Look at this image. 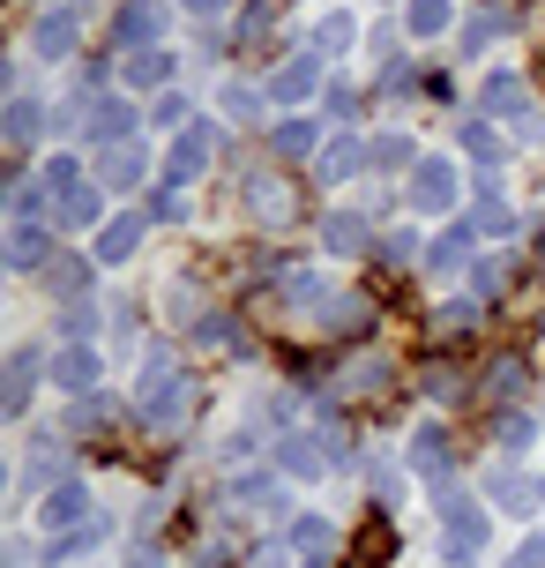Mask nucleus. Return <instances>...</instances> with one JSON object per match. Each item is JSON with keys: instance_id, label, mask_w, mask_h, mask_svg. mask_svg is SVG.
I'll list each match as a JSON object with an SVG mask.
<instances>
[{"instance_id": "7", "label": "nucleus", "mask_w": 545, "mask_h": 568, "mask_svg": "<svg viewBox=\"0 0 545 568\" xmlns=\"http://www.w3.org/2000/svg\"><path fill=\"white\" fill-rule=\"evenodd\" d=\"M441 509H449V554H456V561H471V554L486 546V509H471L456 486H441Z\"/></svg>"}, {"instance_id": "25", "label": "nucleus", "mask_w": 545, "mask_h": 568, "mask_svg": "<svg viewBox=\"0 0 545 568\" xmlns=\"http://www.w3.org/2000/svg\"><path fill=\"white\" fill-rule=\"evenodd\" d=\"M165 75H173V60L157 53V45H150V53H135V60H127V68H120V83H135V90H150V83H165Z\"/></svg>"}, {"instance_id": "2", "label": "nucleus", "mask_w": 545, "mask_h": 568, "mask_svg": "<svg viewBox=\"0 0 545 568\" xmlns=\"http://www.w3.org/2000/svg\"><path fill=\"white\" fill-rule=\"evenodd\" d=\"M239 202H247V217H255L261 232L299 225V187H291L285 172H247V180H239Z\"/></svg>"}, {"instance_id": "35", "label": "nucleus", "mask_w": 545, "mask_h": 568, "mask_svg": "<svg viewBox=\"0 0 545 568\" xmlns=\"http://www.w3.org/2000/svg\"><path fill=\"white\" fill-rule=\"evenodd\" d=\"M471 247H479L471 232H456V240H441V247H433V270H441V277H449V270H463V255H471Z\"/></svg>"}, {"instance_id": "38", "label": "nucleus", "mask_w": 545, "mask_h": 568, "mask_svg": "<svg viewBox=\"0 0 545 568\" xmlns=\"http://www.w3.org/2000/svg\"><path fill=\"white\" fill-rule=\"evenodd\" d=\"M486 389H493V397H516V389H523V359H501V367L486 374Z\"/></svg>"}, {"instance_id": "42", "label": "nucleus", "mask_w": 545, "mask_h": 568, "mask_svg": "<svg viewBox=\"0 0 545 568\" xmlns=\"http://www.w3.org/2000/svg\"><path fill=\"white\" fill-rule=\"evenodd\" d=\"M150 217H157V225H173V217H187V202H179V187H165V195L150 202Z\"/></svg>"}, {"instance_id": "44", "label": "nucleus", "mask_w": 545, "mask_h": 568, "mask_svg": "<svg viewBox=\"0 0 545 568\" xmlns=\"http://www.w3.org/2000/svg\"><path fill=\"white\" fill-rule=\"evenodd\" d=\"M373 158H381V165H403V158H411V142H403V135H381V142H373Z\"/></svg>"}, {"instance_id": "34", "label": "nucleus", "mask_w": 545, "mask_h": 568, "mask_svg": "<svg viewBox=\"0 0 545 568\" xmlns=\"http://www.w3.org/2000/svg\"><path fill=\"white\" fill-rule=\"evenodd\" d=\"M321 539H329V516H299V524H291V531H285V546H291V554H299V546L315 554Z\"/></svg>"}, {"instance_id": "32", "label": "nucleus", "mask_w": 545, "mask_h": 568, "mask_svg": "<svg viewBox=\"0 0 545 568\" xmlns=\"http://www.w3.org/2000/svg\"><path fill=\"white\" fill-rule=\"evenodd\" d=\"M493 501H508V509H531L538 494H531V479H516V471H493Z\"/></svg>"}, {"instance_id": "26", "label": "nucleus", "mask_w": 545, "mask_h": 568, "mask_svg": "<svg viewBox=\"0 0 545 568\" xmlns=\"http://www.w3.org/2000/svg\"><path fill=\"white\" fill-rule=\"evenodd\" d=\"M45 284H53L60 300H75V292H83V284H90V270H83V262H75V255H53V262H45Z\"/></svg>"}, {"instance_id": "4", "label": "nucleus", "mask_w": 545, "mask_h": 568, "mask_svg": "<svg viewBox=\"0 0 545 568\" xmlns=\"http://www.w3.org/2000/svg\"><path fill=\"white\" fill-rule=\"evenodd\" d=\"M456 202V165L449 158H419V172H411V210L419 217H441Z\"/></svg>"}, {"instance_id": "21", "label": "nucleus", "mask_w": 545, "mask_h": 568, "mask_svg": "<svg viewBox=\"0 0 545 568\" xmlns=\"http://www.w3.org/2000/svg\"><path fill=\"white\" fill-rule=\"evenodd\" d=\"M479 105H486V113H501V120H516L523 113V75H486Z\"/></svg>"}, {"instance_id": "6", "label": "nucleus", "mask_w": 545, "mask_h": 568, "mask_svg": "<svg viewBox=\"0 0 545 568\" xmlns=\"http://www.w3.org/2000/svg\"><path fill=\"white\" fill-rule=\"evenodd\" d=\"M329 456H337V434H329V442H321V434H285V442H277V471H291V479H321Z\"/></svg>"}, {"instance_id": "48", "label": "nucleus", "mask_w": 545, "mask_h": 568, "mask_svg": "<svg viewBox=\"0 0 545 568\" xmlns=\"http://www.w3.org/2000/svg\"><path fill=\"white\" fill-rule=\"evenodd\" d=\"M538 426H545V419H538Z\"/></svg>"}, {"instance_id": "29", "label": "nucleus", "mask_w": 545, "mask_h": 568, "mask_svg": "<svg viewBox=\"0 0 545 568\" xmlns=\"http://www.w3.org/2000/svg\"><path fill=\"white\" fill-rule=\"evenodd\" d=\"M30 374H38V352H16V359H8V412L30 404Z\"/></svg>"}, {"instance_id": "11", "label": "nucleus", "mask_w": 545, "mask_h": 568, "mask_svg": "<svg viewBox=\"0 0 545 568\" xmlns=\"http://www.w3.org/2000/svg\"><path fill=\"white\" fill-rule=\"evenodd\" d=\"M411 464H419V479H449V434H441V426H419V434H411Z\"/></svg>"}, {"instance_id": "22", "label": "nucleus", "mask_w": 545, "mask_h": 568, "mask_svg": "<svg viewBox=\"0 0 545 568\" xmlns=\"http://www.w3.org/2000/svg\"><path fill=\"white\" fill-rule=\"evenodd\" d=\"M53 382H60V389H90V382H97V352H83V344H75V352H60Z\"/></svg>"}, {"instance_id": "24", "label": "nucleus", "mask_w": 545, "mask_h": 568, "mask_svg": "<svg viewBox=\"0 0 545 568\" xmlns=\"http://www.w3.org/2000/svg\"><path fill=\"white\" fill-rule=\"evenodd\" d=\"M38 128H45L38 98H16V105H8V142H16V150H30V142H38Z\"/></svg>"}, {"instance_id": "13", "label": "nucleus", "mask_w": 545, "mask_h": 568, "mask_svg": "<svg viewBox=\"0 0 545 568\" xmlns=\"http://www.w3.org/2000/svg\"><path fill=\"white\" fill-rule=\"evenodd\" d=\"M367 158H373V150H367V142H329V150H321V165H315V180H329V187H337V180H351V172H367Z\"/></svg>"}, {"instance_id": "41", "label": "nucleus", "mask_w": 545, "mask_h": 568, "mask_svg": "<svg viewBox=\"0 0 545 568\" xmlns=\"http://www.w3.org/2000/svg\"><path fill=\"white\" fill-rule=\"evenodd\" d=\"M150 120H165V128H179V120H187V98H179V90H165V98L150 105Z\"/></svg>"}, {"instance_id": "15", "label": "nucleus", "mask_w": 545, "mask_h": 568, "mask_svg": "<svg viewBox=\"0 0 545 568\" xmlns=\"http://www.w3.org/2000/svg\"><path fill=\"white\" fill-rule=\"evenodd\" d=\"M321 240H329V255H359V247L373 240V217H351V210H337Z\"/></svg>"}, {"instance_id": "39", "label": "nucleus", "mask_w": 545, "mask_h": 568, "mask_svg": "<svg viewBox=\"0 0 545 568\" xmlns=\"http://www.w3.org/2000/svg\"><path fill=\"white\" fill-rule=\"evenodd\" d=\"M471 322H479V300H463V307H441V322H433V329H441V337H456V329H471Z\"/></svg>"}, {"instance_id": "3", "label": "nucleus", "mask_w": 545, "mask_h": 568, "mask_svg": "<svg viewBox=\"0 0 545 568\" xmlns=\"http://www.w3.org/2000/svg\"><path fill=\"white\" fill-rule=\"evenodd\" d=\"M97 516H105V509H90L83 486H53V494H45V546H53V539H75V531H90Z\"/></svg>"}, {"instance_id": "46", "label": "nucleus", "mask_w": 545, "mask_h": 568, "mask_svg": "<svg viewBox=\"0 0 545 568\" xmlns=\"http://www.w3.org/2000/svg\"><path fill=\"white\" fill-rule=\"evenodd\" d=\"M255 568H285V546H261V554H255Z\"/></svg>"}, {"instance_id": "20", "label": "nucleus", "mask_w": 545, "mask_h": 568, "mask_svg": "<svg viewBox=\"0 0 545 568\" xmlns=\"http://www.w3.org/2000/svg\"><path fill=\"white\" fill-rule=\"evenodd\" d=\"M277 292H285V307H329V284H321L315 270H285Z\"/></svg>"}, {"instance_id": "28", "label": "nucleus", "mask_w": 545, "mask_h": 568, "mask_svg": "<svg viewBox=\"0 0 545 568\" xmlns=\"http://www.w3.org/2000/svg\"><path fill=\"white\" fill-rule=\"evenodd\" d=\"M463 232H471V240H501V232H508V202H479V210H471V225H463Z\"/></svg>"}, {"instance_id": "37", "label": "nucleus", "mask_w": 545, "mask_h": 568, "mask_svg": "<svg viewBox=\"0 0 545 568\" xmlns=\"http://www.w3.org/2000/svg\"><path fill=\"white\" fill-rule=\"evenodd\" d=\"M315 45H321V53H329V60H337V53H345V45H351V16H329V23L315 30Z\"/></svg>"}, {"instance_id": "8", "label": "nucleus", "mask_w": 545, "mask_h": 568, "mask_svg": "<svg viewBox=\"0 0 545 568\" xmlns=\"http://www.w3.org/2000/svg\"><path fill=\"white\" fill-rule=\"evenodd\" d=\"M202 172H209V128H179L173 150H165V180L187 187V180H202Z\"/></svg>"}, {"instance_id": "23", "label": "nucleus", "mask_w": 545, "mask_h": 568, "mask_svg": "<svg viewBox=\"0 0 545 568\" xmlns=\"http://www.w3.org/2000/svg\"><path fill=\"white\" fill-rule=\"evenodd\" d=\"M90 128H97V142H127V128H135V105H127V98H105V105L90 113Z\"/></svg>"}, {"instance_id": "18", "label": "nucleus", "mask_w": 545, "mask_h": 568, "mask_svg": "<svg viewBox=\"0 0 545 568\" xmlns=\"http://www.w3.org/2000/svg\"><path fill=\"white\" fill-rule=\"evenodd\" d=\"M321 322L337 329V337H359L373 314H367V300H351V292H329V307H321Z\"/></svg>"}, {"instance_id": "47", "label": "nucleus", "mask_w": 545, "mask_h": 568, "mask_svg": "<svg viewBox=\"0 0 545 568\" xmlns=\"http://www.w3.org/2000/svg\"><path fill=\"white\" fill-rule=\"evenodd\" d=\"M179 8H195V16H217V8H232V0H179Z\"/></svg>"}, {"instance_id": "10", "label": "nucleus", "mask_w": 545, "mask_h": 568, "mask_svg": "<svg viewBox=\"0 0 545 568\" xmlns=\"http://www.w3.org/2000/svg\"><path fill=\"white\" fill-rule=\"evenodd\" d=\"M143 165H150V158L135 150V142H105V158H97V180L127 195V187H143Z\"/></svg>"}, {"instance_id": "45", "label": "nucleus", "mask_w": 545, "mask_h": 568, "mask_svg": "<svg viewBox=\"0 0 545 568\" xmlns=\"http://www.w3.org/2000/svg\"><path fill=\"white\" fill-rule=\"evenodd\" d=\"M157 561H165L157 546H135V554H127V568H157Z\"/></svg>"}, {"instance_id": "27", "label": "nucleus", "mask_w": 545, "mask_h": 568, "mask_svg": "<svg viewBox=\"0 0 545 568\" xmlns=\"http://www.w3.org/2000/svg\"><path fill=\"white\" fill-rule=\"evenodd\" d=\"M403 23H411V38H433V30H449V0H411V8H403Z\"/></svg>"}, {"instance_id": "1", "label": "nucleus", "mask_w": 545, "mask_h": 568, "mask_svg": "<svg viewBox=\"0 0 545 568\" xmlns=\"http://www.w3.org/2000/svg\"><path fill=\"white\" fill-rule=\"evenodd\" d=\"M143 419L157 426V434H179V426L195 419V382L173 374V352H150V367H143Z\"/></svg>"}, {"instance_id": "36", "label": "nucleus", "mask_w": 545, "mask_h": 568, "mask_svg": "<svg viewBox=\"0 0 545 568\" xmlns=\"http://www.w3.org/2000/svg\"><path fill=\"white\" fill-rule=\"evenodd\" d=\"M277 150H285V158H307V150H315V128H307V120H285V128H277Z\"/></svg>"}, {"instance_id": "5", "label": "nucleus", "mask_w": 545, "mask_h": 568, "mask_svg": "<svg viewBox=\"0 0 545 568\" xmlns=\"http://www.w3.org/2000/svg\"><path fill=\"white\" fill-rule=\"evenodd\" d=\"M165 38V0H127L113 16V45H135V53H150Z\"/></svg>"}, {"instance_id": "16", "label": "nucleus", "mask_w": 545, "mask_h": 568, "mask_svg": "<svg viewBox=\"0 0 545 568\" xmlns=\"http://www.w3.org/2000/svg\"><path fill=\"white\" fill-rule=\"evenodd\" d=\"M8 262H16V270H38V262H45V225H38V217H16V232H8Z\"/></svg>"}, {"instance_id": "43", "label": "nucleus", "mask_w": 545, "mask_h": 568, "mask_svg": "<svg viewBox=\"0 0 545 568\" xmlns=\"http://www.w3.org/2000/svg\"><path fill=\"white\" fill-rule=\"evenodd\" d=\"M531 434H538V426L523 419V412H508V419H501V442H508V449H523V442H531Z\"/></svg>"}, {"instance_id": "31", "label": "nucleus", "mask_w": 545, "mask_h": 568, "mask_svg": "<svg viewBox=\"0 0 545 568\" xmlns=\"http://www.w3.org/2000/svg\"><path fill=\"white\" fill-rule=\"evenodd\" d=\"M463 150L479 158V172H493V165H501V142H493V128H479V120L463 128Z\"/></svg>"}, {"instance_id": "40", "label": "nucleus", "mask_w": 545, "mask_h": 568, "mask_svg": "<svg viewBox=\"0 0 545 568\" xmlns=\"http://www.w3.org/2000/svg\"><path fill=\"white\" fill-rule=\"evenodd\" d=\"M508 568H545V531H531V539L508 554Z\"/></svg>"}, {"instance_id": "19", "label": "nucleus", "mask_w": 545, "mask_h": 568, "mask_svg": "<svg viewBox=\"0 0 545 568\" xmlns=\"http://www.w3.org/2000/svg\"><path fill=\"white\" fill-rule=\"evenodd\" d=\"M30 45H38V60H68V53H75V16H45Z\"/></svg>"}, {"instance_id": "9", "label": "nucleus", "mask_w": 545, "mask_h": 568, "mask_svg": "<svg viewBox=\"0 0 545 568\" xmlns=\"http://www.w3.org/2000/svg\"><path fill=\"white\" fill-rule=\"evenodd\" d=\"M315 90H321V60L315 53H307V60H285V68L269 75V98H277V105H307Z\"/></svg>"}, {"instance_id": "17", "label": "nucleus", "mask_w": 545, "mask_h": 568, "mask_svg": "<svg viewBox=\"0 0 545 568\" xmlns=\"http://www.w3.org/2000/svg\"><path fill=\"white\" fill-rule=\"evenodd\" d=\"M508 30H516V8H508V0H493V8H479V16H471V30H463V38H471V53H479V45H493V38H508Z\"/></svg>"}, {"instance_id": "14", "label": "nucleus", "mask_w": 545, "mask_h": 568, "mask_svg": "<svg viewBox=\"0 0 545 568\" xmlns=\"http://www.w3.org/2000/svg\"><path fill=\"white\" fill-rule=\"evenodd\" d=\"M97 187H68V195H53V217H60V232H83V225H97Z\"/></svg>"}, {"instance_id": "30", "label": "nucleus", "mask_w": 545, "mask_h": 568, "mask_svg": "<svg viewBox=\"0 0 545 568\" xmlns=\"http://www.w3.org/2000/svg\"><path fill=\"white\" fill-rule=\"evenodd\" d=\"M217 105H225V113L239 120V128H255V120H261V90H247V83H225V98H217Z\"/></svg>"}, {"instance_id": "12", "label": "nucleus", "mask_w": 545, "mask_h": 568, "mask_svg": "<svg viewBox=\"0 0 545 568\" xmlns=\"http://www.w3.org/2000/svg\"><path fill=\"white\" fill-rule=\"evenodd\" d=\"M143 225H150V217H135V210H127V217H113V225L97 232V262H127L135 247H143Z\"/></svg>"}, {"instance_id": "33", "label": "nucleus", "mask_w": 545, "mask_h": 568, "mask_svg": "<svg viewBox=\"0 0 545 568\" xmlns=\"http://www.w3.org/2000/svg\"><path fill=\"white\" fill-rule=\"evenodd\" d=\"M60 471H68V456H60V442H38V449H30V479L45 486V479H60Z\"/></svg>"}]
</instances>
